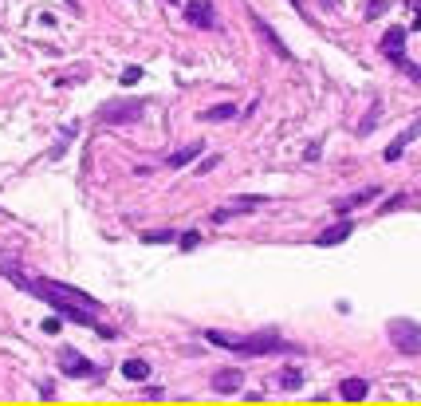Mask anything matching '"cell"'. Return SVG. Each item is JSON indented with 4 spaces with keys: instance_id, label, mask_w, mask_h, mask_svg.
<instances>
[{
    "instance_id": "cell-1",
    "label": "cell",
    "mask_w": 421,
    "mask_h": 406,
    "mask_svg": "<svg viewBox=\"0 0 421 406\" xmlns=\"http://www.w3.org/2000/svg\"><path fill=\"white\" fill-rule=\"evenodd\" d=\"M0 272L12 280L16 288H24V292H32V296L48 300L51 308H55L59 316H68V320L83 323V328H95L102 339H114V328H107V323L95 320V312H99V300L87 296V292H79V288L71 284H59V280H40V276H28V272H20L16 264H0Z\"/></svg>"
},
{
    "instance_id": "cell-2",
    "label": "cell",
    "mask_w": 421,
    "mask_h": 406,
    "mask_svg": "<svg viewBox=\"0 0 421 406\" xmlns=\"http://www.w3.org/2000/svg\"><path fill=\"white\" fill-rule=\"evenodd\" d=\"M213 347H225V351H240V355H299L304 347L287 343L279 335H228V331H205Z\"/></svg>"
},
{
    "instance_id": "cell-3",
    "label": "cell",
    "mask_w": 421,
    "mask_h": 406,
    "mask_svg": "<svg viewBox=\"0 0 421 406\" xmlns=\"http://www.w3.org/2000/svg\"><path fill=\"white\" fill-rule=\"evenodd\" d=\"M386 335H390V343H394L402 355H421V323H413V320H390L386 323Z\"/></svg>"
},
{
    "instance_id": "cell-4",
    "label": "cell",
    "mask_w": 421,
    "mask_h": 406,
    "mask_svg": "<svg viewBox=\"0 0 421 406\" xmlns=\"http://www.w3.org/2000/svg\"><path fill=\"white\" fill-rule=\"evenodd\" d=\"M146 115V99H114L99 110V119L110 127H122V123H138Z\"/></svg>"
},
{
    "instance_id": "cell-5",
    "label": "cell",
    "mask_w": 421,
    "mask_h": 406,
    "mask_svg": "<svg viewBox=\"0 0 421 406\" xmlns=\"http://www.w3.org/2000/svg\"><path fill=\"white\" fill-rule=\"evenodd\" d=\"M59 367H63V371L71 375V379H87V375H95L99 371V367L91 363V359H83L75 351V347H59Z\"/></svg>"
},
{
    "instance_id": "cell-6",
    "label": "cell",
    "mask_w": 421,
    "mask_h": 406,
    "mask_svg": "<svg viewBox=\"0 0 421 406\" xmlns=\"http://www.w3.org/2000/svg\"><path fill=\"white\" fill-rule=\"evenodd\" d=\"M186 24L193 28H217V9H213V0H189L186 4Z\"/></svg>"
},
{
    "instance_id": "cell-7",
    "label": "cell",
    "mask_w": 421,
    "mask_h": 406,
    "mask_svg": "<svg viewBox=\"0 0 421 406\" xmlns=\"http://www.w3.org/2000/svg\"><path fill=\"white\" fill-rule=\"evenodd\" d=\"M382 56H386L390 63H402L405 60V28L402 24H394V28H386V36H382Z\"/></svg>"
},
{
    "instance_id": "cell-8",
    "label": "cell",
    "mask_w": 421,
    "mask_h": 406,
    "mask_svg": "<svg viewBox=\"0 0 421 406\" xmlns=\"http://www.w3.org/2000/svg\"><path fill=\"white\" fill-rule=\"evenodd\" d=\"M245 387V371H236V367H225V371L213 375V390L217 395H233V390Z\"/></svg>"
},
{
    "instance_id": "cell-9",
    "label": "cell",
    "mask_w": 421,
    "mask_h": 406,
    "mask_svg": "<svg viewBox=\"0 0 421 406\" xmlns=\"http://www.w3.org/2000/svg\"><path fill=\"white\" fill-rule=\"evenodd\" d=\"M252 28H256V32H260V36H264V43H268V48H272V51H276L279 60H292V48H287V43H284V40H279V36H276V32H272V28H268V24H264V20H260V16H252Z\"/></svg>"
},
{
    "instance_id": "cell-10",
    "label": "cell",
    "mask_w": 421,
    "mask_h": 406,
    "mask_svg": "<svg viewBox=\"0 0 421 406\" xmlns=\"http://www.w3.org/2000/svg\"><path fill=\"white\" fill-rule=\"evenodd\" d=\"M354 233V225L351 221H339V225H331V229H323L319 237H315V245H323V249H331V245H343L346 237Z\"/></svg>"
},
{
    "instance_id": "cell-11",
    "label": "cell",
    "mask_w": 421,
    "mask_h": 406,
    "mask_svg": "<svg viewBox=\"0 0 421 406\" xmlns=\"http://www.w3.org/2000/svg\"><path fill=\"white\" fill-rule=\"evenodd\" d=\"M417 135H421V119L413 123V127L405 130V135H398L394 142L386 146V162H398V158H402V150H405V146H410V138H417Z\"/></svg>"
},
{
    "instance_id": "cell-12",
    "label": "cell",
    "mask_w": 421,
    "mask_h": 406,
    "mask_svg": "<svg viewBox=\"0 0 421 406\" xmlns=\"http://www.w3.org/2000/svg\"><path fill=\"white\" fill-rule=\"evenodd\" d=\"M366 390H371V382H366V379H343V382H339V395H343L346 402H363Z\"/></svg>"
},
{
    "instance_id": "cell-13",
    "label": "cell",
    "mask_w": 421,
    "mask_h": 406,
    "mask_svg": "<svg viewBox=\"0 0 421 406\" xmlns=\"http://www.w3.org/2000/svg\"><path fill=\"white\" fill-rule=\"evenodd\" d=\"M197 154H201V142L181 146L177 154H169V158H166V166H169V170H181V166H189V162H197Z\"/></svg>"
},
{
    "instance_id": "cell-14",
    "label": "cell",
    "mask_w": 421,
    "mask_h": 406,
    "mask_svg": "<svg viewBox=\"0 0 421 406\" xmlns=\"http://www.w3.org/2000/svg\"><path fill=\"white\" fill-rule=\"evenodd\" d=\"M272 387H276V390H299V387H304V371H284V375H272Z\"/></svg>"
},
{
    "instance_id": "cell-15",
    "label": "cell",
    "mask_w": 421,
    "mask_h": 406,
    "mask_svg": "<svg viewBox=\"0 0 421 406\" xmlns=\"http://www.w3.org/2000/svg\"><path fill=\"white\" fill-rule=\"evenodd\" d=\"M122 375H127L130 382H142L146 375H150V363H146V359H127V363H122Z\"/></svg>"
},
{
    "instance_id": "cell-16",
    "label": "cell",
    "mask_w": 421,
    "mask_h": 406,
    "mask_svg": "<svg viewBox=\"0 0 421 406\" xmlns=\"http://www.w3.org/2000/svg\"><path fill=\"white\" fill-rule=\"evenodd\" d=\"M233 115H236L233 103H220V107H209V110H205L201 119H205V123H225V119H233Z\"/></svg>"
},
{
    "instance_id": "cell-17",
    "label": "cell",
    "mask_w": 421,
    "mask_h": 406,
    "mask_svg": "<svg viewBox=\"0 0 421 406\" xmlns=\"http://www.w3.org/2000/svg\"><path fill=\"white\" fill-rule=\"evenodd\" d=\"M374 197V189H363V194H354V197H346V202H339V213H351L354 205H363V202H371Z\"/></svg>"
},
{
    "instance_id": "cell-18",
    "label": "cell",
    "mask_w": 421,
    "mask_h": 406,
    "mask_svg": "<svg viewBox=\"0 0 421 406\" xmlns=\"http://www.w3.org/2000/svg\"><path fill=\"white\" fill-rule=\"evenodd\" d=\"M169 237H174V233H169V229H158V233H146V245H154V241H169Z\"/></svg>"
},
{
    "instance_id": "cell-19",
    "label": "cell",
    "mask_w": 421,
    "mask_h": 406,
    "mask_svg": "<svg viewBox=\"0 0 421 406\" xmlns=\"http://www.w3.org/2000/svg\"><path fill=\"white\" fill-rule=\"evenodd\" d=\"M197 241H201V233H193V229H189L186 237H181V249L189 253V249H197Z\"/></svg>"
},
{
    "instance_id": "cell-20",
    "label": "cell",
    "mask_w": 421,
    "mask_h": 406,
    "mask_svg": "<svg viewBox=\"0 0 421 406\" xmlns=\"http://www.w3.org/2000/svg\"><path fill=\"white\" fill-rule=\"evenodd\" d=\"M138 79H142V68H127V71H122V83H138Z\"/></svg>"
},
{
    "instance_id": "cell-21",
    "label": "cell",
    "mask_w": 421,
    "mask_h": 406,
    "mask_svg": "<svg viewBox=\"0 0 421 406\" xmlns=\"http://www.w3.org/2000/svg\"><path fill=\"white\" fill-rule=\"evenodd\" d=\"M410 9H413V28H421V0H410Z\"/></svg>"
},
{
    "instance_id": "cell-22",
    "label": "cell",
    "mask_w": 421,
    "mask_h": 406,
    "mask_svg": "<svg viewBox=\"0 0 421 406\" xmlns=\"http://www.w3.org/2000/svg\"><path fill=\"white\" fill-rule=\"evenodd\" d=\"M43 331H48V335H55V331H59V320H55V316H48V320H43Z\"/></svg>"
},
{
    "instance_id": "cell-23",
    "label": "cell",
    "mask_w": 421,
    "mask_h": 406,
    "mask_svg": "<svg viewBox=\"0 0 421 406\" xmlns=\"http://www.w3.org/2000/svg\"><path fill=\"white\" fill-rule=\"evenodd\" d=\"M287 4H292V9H295V12H304V4H299V0H287Z\"/></svg>"
},
{
    "instance_id": "cell-24",
    "label": "cell",
    "mask_w": 421,
    "mask_h": 406,
    "mask_svg": "<svg viewBox=\"0 0 421 406\" xmlns=\"http://www.w3.org/2000/svg\"><path fill=\"white\" fill-rule=\"evenodd\" d=\"M174 4H177V0H174Z\"/></svg>"
}]
</instances>
